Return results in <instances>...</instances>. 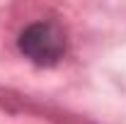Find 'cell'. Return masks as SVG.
<instances>
[{
    "label": "cell",
    "mask_w": 126,
    "mask_h": 124,
    "mask_svg": "<svg viewBox=\"0 0 126 124\" xmlns=\"http://www.w3.org/2000/svg\"><path fill=\"white\" fill-rule=\"evenodd\" d=\"M19 51L36 66H53L63 59L65 54V34L56 22H32L27 24L19 39H17Z\"/></svg>",
    "instance_id": "6da1fadb"
}]
</instances>
